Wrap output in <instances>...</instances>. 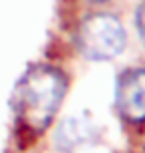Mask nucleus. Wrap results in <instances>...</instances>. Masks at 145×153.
<instances>
[{
	"instance_id": "obj_5",
	"label": "nucleus",
	"mask_w": 145,
	"mask_h": 153,
	"mask_svg": "<svg viewBox=\"0 0 145 153\" xmlns=\"http://www.w3.org/2000/svg\"><path fill=\"white\" fill-rule=\"evenodd\" d=\"M135 28H137L141 44L145 46V0L139 4V8H137V14H135Z\"/></svg>"
},
{
	"instance_id": "obj_6",
	"label": "nucleus",
	"mask_w": 145,
	"mask_h": 153,
	"mask_svg": "<svg viewBox=\"0 0 145 153\" xmlns=\"http://www.w3.org/2000/svg\"><path fill=\"white\" fill-rule=\"evenodd\" d=\"M89 2H103V0H89Z\"/></svg>"
},
{
	"instance_id": "obj_2",
	"label": "nucleus",
	"mask_w": 145,
	"mask_h": 153,
	"mask_svg": "<svg viewBox=\"0 0 145 153\" xmlns=\"http://www.w3.org/2000/svg\"><path fill=\"white\" fill-rule=\"evenodd\" d=\"M76 44L86 60L107 62L125 50L127 32L117 16L97 12L80 22L76 32Z\"/></svg>"
},
{
	"instance_id": "obj_3",
	"label": "nucleus",
	"mask_w": 145,
	"mask_h": 153,
	"mask_svg": "<svg viewBox=\"0 0 145 153\" xmlns=\"http://www.w3.org/2000/svg\"><path fill=\"white\" fill-rule=\"evenodd\" d=\"M115 108L129 123L145 121V68H129L117 76Z\"/></svg>"
},
{
	"instance_id": "obj_4",
	"label": "nucleus",
	"mask_w": 145,
	"mask_h": 153,
	"mask_svg": "<svg viewBox=\"0 0 145 153\" xmlns=\"http://www.w3.org/2000/svg\"><path fill=\"white\" fill-rule=\"evenodd\" d=\"M97 129L88 115H70L58 125L54 143L60 151H76L82 145H89L95 139Z\"/></svg>"
},
{
	"instance_id": "obj_1",
	"label": "nucleus",
	"mask_w": 145,
	"mask_h": 153,
	"mask_svg": "<svg viewBox=\"0 0 145 153\" xmlns=\"http://www.w3.org/2000/svg\"><path fill=\"white\" fill-rule=\"evenodd\" d=\"M68 91V78L58 68L48 64L30 66L12 90V111L18 121L42 133L50 127Z\"/></svg>"
}]
</instances>
